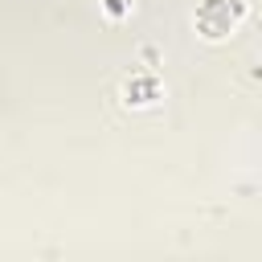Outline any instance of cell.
I'll return each mask as SVG.
<instances>
[{
	"label": "cell",
	"instance_id": "obj_1",
	"mask_svg": "<svg viewBox=\"0 0 262 262\" xmlns=\"http://www.w3.org/2000/svg\"><path fill=\"white\" fill-rule=\"evenodd\" d=\"M237 16H242L237 4H229V0H205V4L196 8V29H201L209 41H217V37H225V33L237 25Z\"/></svg>",
	"mask_w": 262,
	"mask_h": 262
},
{
	"label": "cell",
	"instance_id": "obj_2",
	"mask_svg": "<svg viewBox=\"0 0 262 262\" xmlns=\"http://www.w3.org/2000/svg\"><path fill=\"white\" fill-rule=\"evenodd\" d=\"M123 90H127V102H139V106H147V102L160 98V82L156 78H131Z\"/></svg>",
	"mask_w": 262,
	"mask_h": 262
}]
</instances>
